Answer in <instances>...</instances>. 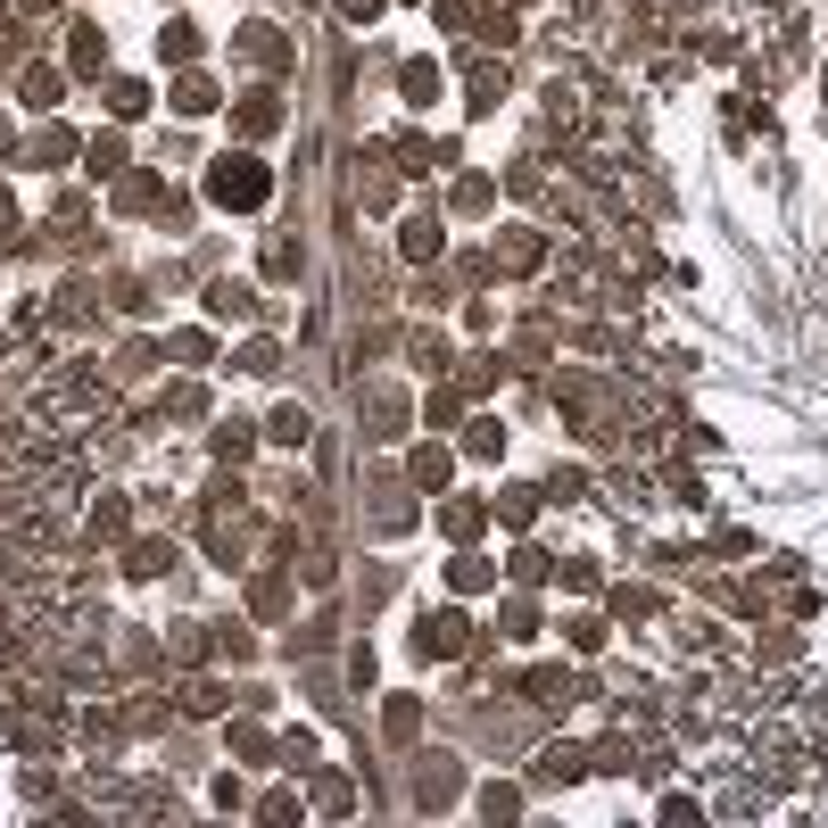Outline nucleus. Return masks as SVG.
Returning <instances> with one entry per match:
<instances>
[{"label":"nucleus","instance_id":"obj_1","mask_svg":"<svg viewBox=\"0 0 828 828\" xmlns=\"http://www.w3.org/2000/svg\"><path fill=\"white\" fill-rule=\"evenodd\" d=\"M215 191H224V208H257L266 174H257V166H224V174H215Z\"/></svg>","mask_w":828,"mask_h":828}]
</instances>
